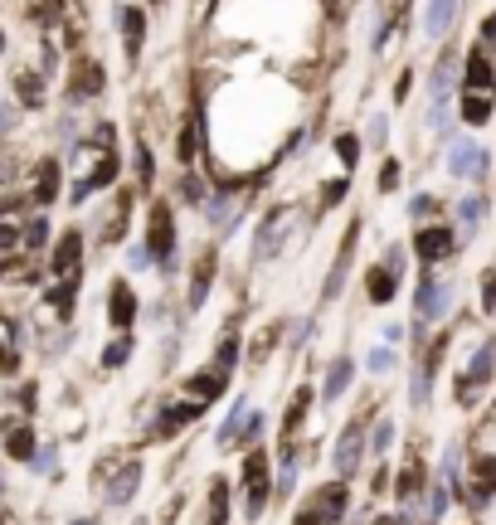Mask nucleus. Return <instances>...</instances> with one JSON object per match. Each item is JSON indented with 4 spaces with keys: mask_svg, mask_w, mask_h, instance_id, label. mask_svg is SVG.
Segmentation results:
<instances>
[{
    "mask_svg": "<svg viewBox=\"0 0 496 525\" xmlns=\"http://www.w3.org/2000/svg\"><path fill=\"white\" fill-rule=\"evenodd\" d=\"M117 171H122V161H117L113 147H103V141H74V185H68V200L83 205V200H93L98 190H107L117 181Z\"/></svg>",
    "mask_w": 496,
    "mask_h": 525,
    "instance_id": "f257e3e1",
    "label": "nucleus"
},
{
    "mask_svg": "<svg viewBox=\"0 0 496 525\" xmlns=\"http://www.w3.org/2000/svg\"><path fill=\"white\" fill-rule=\"evenodd\" d=\"M147 254H151V262H161V268L176 262V214H171V205H161V200H156L151 214H147Z\"/></svg>",
    "mask_w": 496,
    "mask_h": 525,
    "instance_id": "f03ea898",
    "label": "nucleus"
},
{
    "mask_svg": "<svg viewBox=\"0 0 496 525\" xmlns=\"http://www.w3.org/2000/svg\"><path fill=\"white\" fill-rule=\"evenodd\" d=\"M487 165H491V156L477 147V141L457 137L453 147H447V175H457V181H482Z\"/></svg>",
    "mask_w": 496,
    "mask_h": 525,
    "instance_id": "7ed1b4c3",
    "label": "nucleus"
},
{
    "mask_svg": "<svg viewBox=\"0 0 496 525\" xmlns=\"http://www.w3.org/2000/svg\"><path fill=\"white\" fill-rule=\"evenodd\" d=\"M117 30H122V54H127V64H137L141 49H147V10H141L137 0L117 5Z\"/></svg>",
    "mask_w": 496,
    "mask_h": 525,
    "instance_id": "20e7f679",
    "label": "nucleus"
},
{
    "mask_svg": "<svg viewBox=\"0 0 496 525\" xmlns=\"http://www.w3.org/2000/svg\"><path fill=\"white\" fill-rule=\"evenodd\" d=\"M244 486H248V516H263V506H268L273 496V482H268V452H248L244 462Z\"/></svg>",
    "mask_w": 496,
    "mask_h": 525,
    "instance_id": "39448f33",
    "label": "nucleus"
},
{
    "mask_svg": "<svg viewBox=\"0 0 496 525\" xmlns=\"http://www.w3.org/2000/svg\"><path fill=\"white\" fill-rule=\"evenodd\" d=\"M59 185H64V165H59L54 156L40 161V171H34V190H30V205L50 209L54 200H59Z\"/></svg>",
    "mask_w": 496,
    "mask_h": 525,
    "instance_id": "423d86ee",
    "label": "nucleus"
},
{
    "mask_svg": "<svg viewBox=\"0 0 496 525\" xmlns=\"http://www.w3.org/2000/svg\"><path fill=\"white\" fill-rule=\"evenodd\" d=\"M107 321H113L117 331H131V321H137V292H131V282H122V278L107 292Z\"/></svg>",
    "mask_w": 496,
    "mask_h": 525,
    "instance_id": "0eeeda50",
    "label": "nucleus"
},
{
    "mask_svg": "<svg viewBox=\"0 0 496 525\" xmlns=\"http://www.w3.org/2000/svg\"><path fill=\"white\" fill-rule=\"evenodd\" d=\"M103 83H107V74H103L98 58H78V64H74V93H68V102H88V98H98Z\"/></svg>",
    "mask_w": 496,
    "mask_h": 525,
    "instance_id": "6e6552de",
    "label": "nucleus"
},
{
    "mask_svg": "<svg viewBox=\"0 0 496 525\" xmlns=\"http://www.w3.org/2000/svg\"><path fill=\"white\" fill-rule=\"evenodd\" d=\"M78 262H83V234H78V229L59 234V244H54V258H50L54 278H74V272H78Z\"/></svg>",
    "mask_w": 496,
    "mask_h": 525,
    "instance_id": "1a4fd4ad",
    "label": "nucleus"
},
{
    "mask_svg": "<svg viewBox=\"0 0 496 525\" xmlns=\"http://www.w3.org/2000/svg\"><path fill=\"white\" fill-rule=\"evenodd\" d=\"M244 438H258V419H253L248 399H234V414H229L224 428H220V448H229V443H244Z\"/></svg>",
    "mask_w": 496,
    "mask_h": 525,
    "instance_id": "9d476101",
    "label": "nucleus"
},
{
    "mask_svg": "<svg viewBox=\"0 0 496 525\" xmlns=\"http://www.w3.org/2000/svg\"><path fill=\"white\" fill-rule=\"evenodd\" d=\"M447 307H453V282H438V278H423L419 282V316L438 321Z\"/></svg>",
    "mask_w": 496,
    "mask_h": 525,
    "instance_id": "9b49d317",
    "label": "nucleus"
},
{
    "mask_svg": "<svg viewBox=\"0 0 496 525\" xmlns=\"http://www.w3.org/2000/svg\"><path fill=\"white\" fill-rule=\"evenodd\" d=\"M414 254H419L423 262H443L447 254H453V229H443V224H428V229H419Z\"/></svg>",
    "mask_w": 496,
    "mask_h": 525,
    "instance_id": "f8f14e48",
    "label": "nucleus"
},
{
    "mask_svg": "<svg viewBox=\"0 0 496 525\" xmlns=\"http://www.w3.org/2000/svg\"><path fill=\"white\" fill-rule=\"evenodd\" d=\"M457 20V0H428V10H423V34L428 40H443L447 30H453Z\"/></svg>",
    "mask_w": 496,
    "mask_h": 525,
    "instance_id": "ddd939ff",
    "label": "nucleus"
},
{
    "mask_svg": "<svg viewBox=\"0 0 496 525\" xmlns=\"http://www.w3.org/2000/svg\"><path fill=\"white\" fill-rule=\"evenodd\" d=\"M311 501H317V511H321L326 521H341V511H346V501H350V476H341V482H331V486H321Z\"/></svg>",
    "mask_w": 496,
    "mask_h": 525,
    "instance_id": "4468645a",
    "label": "nucleus"
},
{
    "mask_svg": "<svg viewBox=\"0 0 496 525\" xmlns=\"http://www.w3.org/2000/svg\"><path fill=\"white\" fill-rule=\"evenodd\" d=\"M214 248H204L200 262H195V272H190V307H204V297H210V282H214Z\"/></svg>",
    "mask_w": 496,
    "mask_h": 525,
    "instance_id": "2eb2a0df",
    "label": "nucleus"
},
{
    "mask_svg": "<svg viewBox=\"0 0 496 525\" xmlns=\"http://www.w3.org/2000/svg\"><path fill=\"white\" fill-rule=\"evenodd\" d=\"M491 88H496V74H491L487 54H467V78H463V93H487V98H491Z\"/></svg>",
    "mask_w": 496,
    "mask_h": 525,
    "instance_id": "dca6fc26",
    "label": "nucleus"
},
{
    "mask_svg": "<svg viewBox=\"0 0 496 525\" xmlns=\"http://www.w3.org/2000/svg\"><path fill=\"white\" fill-rule=\"evenodd\" d=\"M360 452H365V443H360V428H346L341 443H336V472H341V476H356Z\"/></svg>",
    "mask_w": 496,
    "mask_h": 525,
    "instance_id": "f3484780",
    "label": "nucleus"
},
{
    "mask_svg": "<svg viewBox=\"0 0 496 525\" xmlns=\"http://www.w3.org/2000/svg\"><path fill=\"white\" fill-rule=\"evenodd\" d=\"M137 486H141V467L137 462H127V467L117 472V482L107 486V501H113V506H127V501L137 496Z\"/></svg>",
    "mask_w": 496,
    "mask_h": 525,
    "instance_id": "a211bd4d",
    "label": "nucleus"
},
{
    "mask_svg": "<svg viewBox=\"0 0 496 525\" xmlns=\"http://www.w3.org/2000/svg\"><path fill=\"white\" fill-rule=\"evenodd\" d=\"M220 389H224V369H210V375H195V379H190V385H185V394H190V399H195V404H210Z\"/></svg>",
    "mask_w": 496,
    "mask_h": 525,
    "instance_id": "6ab92c4d",
    "label": "nucleus"
},
{
    "mask_svg": "<svg viewBox=\"0 0 496 525\" xmlns=\"http://www.w3.org/2000/svg\"><path fill=\"white\" fill-rule=\"evenodd\" d=\"M453 74H457V64L453 58H438V64H433V88H428V98L433 102H447V93H453Z\"/></svg>",
    "mask_w": 496,
    "mask_h": 525,
    "instance_id": "aec40b11",
    "label": "nucleus"
},
{
    "mask_svg": "<svg viewBox=\"0 0 496 525\" xmlns=\"http://www.w3.org/2000/svg\"><path fill=\"white\" fill-rule=\"evenodd\" d=\"M200 147H204V127H200V117H190V122L180 127V161L195 165V151Z\"/></svg>",
    "mask_w": 496,
    "mask_h": 525,
    "instance_id": "412c9836",
    "label": "nucleus"
},
{
    "mask_svg": "<svg viewBox=\"0 0 496 525\" xmlns=\"http://www.w3.org/2000/svg\"><path fill=\"white\" fill-rule=\"evenodd\" d=\"M15 88H20V102H25V107H40L44 102V74H34V68L15 74Z\"/></svg>",
    "mask_w": 496,
    "mask_h": 525,
    "instance_id": "4be33fe9",
    "label": "nucleus"
},
{
    "mask_svg": "<svg viewBox=\"0 0 496 525\" xmlns=\"http://www.w3.org/2000/svg\"><path fill=\"white\" fill-rule=\"evenodd\" d=\"M487 117H491V98H487V93H463V122L482 127Z\"/></svg>",
    "mask_w": 496,
    "mask_h": 525,
    "instance_id": "5701e85b",
    "label": "nucleus"
},
{
    "mask_svg": "<svg viewBox=\"0 0 496 525\" xmlns=\"http://www.w3.org/2000/svg\"><path fill=\"white\" fill-rule=\"evenodd\" d=\"M394 292H399V278H394V272L380 262V268L370 272V302H390Z\"/></svg>",
    "mask_w": 496,
    "mask_h": 525,
    "instance_id": "b1692460",
    "label": "nucleus"
},
{
    "mask_svg": "<svg viewBox=\"0 0 496 525\" xmlns=\"http://www.w3.org/2000/svg\"><path fill=\"white\" fill-rule=\"evenodd\" d=\"M350 379H356V365H350V360H336L331 375H326V389H321V394H326V399H341Z\"/></svg>",
    "mask_w": 496,
    "mask_h": 525,
    "instance_id": "393cba45",
    "label": "nucleus"
},
{
    "mask_svg": "<svg viewBox=\"0 0 496 525\" xmlns=\"http://www.w3.org/2000/svg\"><path fill=\"white\" fill-rule=\"evenodd\" d=\"M491 360H496V351H491V345H482L477 360H472V369L463 375V394H467L472 385H477V379H487V375H491Z\"/></svg>",
    "mask_w": 496,
    "mask_h": 525,
    "instance_id": "a878e982",
    "label": "nucleus"
},
{
    "mask_svg": "<svg viewBox=\"0 0 496 525\" xmlns=\"http://www.w3.org/2000/svg\"><path fill=\"white\" fill-rule=\"evenodd\" d=\"M180 195H185L190 205H210V185H204V175L185 171V175H180Z\"/></svg>",
    "mask_w": 496,
    "mask_h": 525,
    "instance_id": "bb28decb",
    "label": "nucleus"
},
{
    "mask_svg": "<svg viewBox=\"0 0 496 525\" xmlns=\"http://www.w3.org/2000/svg\"><path fill=\"white\" fill-rule=\"evenodd\" d=\"M336 156H341L346 175H356V161H360V137H350V131H341V137H336Z\"/></svg>",
    "mask_w": 496,
    "mask_h": 525,
    "instance_id": "cd10ccee",
    "label": "nucleus"
},
{
    "mask_svg": "<svg viewBox=\"0 0 496 525\" xmlns=\"http://www.w3.org/2000/svg\"><path fill=\"white\" fill-rule=\"evenodd\" d=\"M307 409H311V389H297V399H293V409H287V423H283V433L293 438L297 433V423L307 419Z\"/></svg>",
    "mask_w": 496,
    "mask_h": 525,
    "instance_id": "c85d7f7f",
    "label": "nucleus"
},
{
    "mask_svg": "<svg viewBox=\"0 0 496 525\" xmlns=\"http://www.w3.org/2000/svg\"><path fill=\"white\" fill-rule=\"evenodd\" d=\"M229 521V482H214L210 492V525H224Z\"/></svg>",
    "mask_w": 496,
    "mask_h": 525,
    "instance_id": "c756f323",
    "label": "nucleus"
},
{
    "mask_svg": "<svg viewBox=\"0 0 496 525\" xmlns=\"http://www.w3.org/2000/svg\"><path fill=\"white\" fill-rule=\"evenodd\" d=\"M5 448H10V458H25V462H34V433H25V428H15Z\"/></svg>",
    "mask_w": 496,
    "mask_h": 525,
    "instance_id": "7c9ffc66",
    "label": "nucleus"
},
{
    "mask_svg": "<svg viewBox=\"0 0 496 525\" xmlns=\"http://www.w3.org/2000/svg\"><path fill=\"white\" fill-rule=\"evenodd\" d=\"M496 492V458H482L477 462V496H491Z\"/></svg>",
    "mask_w": 496,
    "mask_h": 525,
    "instance_id": "2f4dec72",
    "label": "nucleus"
},
{
    "mask_svg": "<svg viewBox=\"0 0 496 525\" xmlns=\"http://www.w3.org/2000/svg\"><path fill=\"white\" fill-rule=\"evenodd\" d=\"M346 190H350V175H341V181H331V185H321V209H336L346 200Z\"/></svg>",
    "mask_w": 496,
    "mask_h": 525,
    "instance_id": "473e14b6",
    "label": "nucleus"
},
{
    "mask_svg": "<svg viewBox=\"0 0 496 525\" xmlns=\"http://www.w3.org/2000/svg\"><path fill=\"white\" fill-rule=\"evenodd\" d=\"M127 355H131V341H127V331H122V341H113V345L103 351V365L117 369V365H127Z\"/></svg>",
    "mask_w": 496,
    "mask_h": 525,
    "instance_id": "72a5a7b5",
    "label": "nucleus"
},
{
    "mask_svg": "<svg viewBox=\"0 0 496 525\" xmlns=\"http://www.w3.org/2000/svg\"><path fill=\"white\" fill-rule=\"evenodd\" d=\"M482 209H487V200H482V195H467V200H463V205H457V219H463V224H467V229H472V224H477V219H482Z\"/></svg>",
    "mask_w": 496,
    "mask_h": 525,
    "instance_id": "f704fd0d",
    "label": "nucleus"
},
{
    "mask_svg": "<svg viewBox=\"0 0 496 525\" xmlns=\"http://www.w3.org/2000/svg\"><path fill=\"white\" fill-rule=\"evenodd\" d=\"M44 238H50V219L40 214V219H34L25 234H20V244H25V248H44Z\"/></svg>",
    "mask_w": 496,
    "mask_h": 525,
    "instance_id": "c9c22d12",
    "label": "nucleus"
},
{
    "mask_svg": "<svg viewBox=\"0 0 496 525\" xmlns=\"http://www.w3.org/2000/svg\"><path fill=\"white\" fill-rule=\"evenodd\" d=\"M137 175H141L147 185H151V175H156V165H151V147H147V141H137Z\"/></svg>",
    "mask_w": 496,
    "mask_h": 525,
    "instance_id": "e433bc0d",
    "label": "nucleus"
},
{
    "mask_svg": "<svg viewBox=\"0 0 496 525\" xmlns=\"http://www.w3.org/2000/svg\"><path fill=\"white\" fill-rule=\"evenodd\" d=\"M390 443H394V423H390V419H380V428H374V438H370V448H374V452H384Z\"/></svg>",
    "mask_w": 496,
    "mask_h": 525,
    "instance_id": "4c0bfd02",
    "label": "nucleus"
},
{
    "mask_svg": "<svg viewBox=\"0 0 496 525\" xmlns=\"http://www.w3.org/2000/svg\"><path fill=\"white\" fill-rule=\"evenodd\" d=\"M239 360V336H224L220 341V369H224V375H229V365H234Z\"/></svg>",
    "mask_w": 496,
    "mask_h": 525,
    "instance_id": "58836bf2",
    "label": "nucleus"
},
{
    "mask_svg": "<svg viewBox=\"0 0 496 525\" xmlns=\"http://www.w3.org/2000/svg\"><path fill=\"white\" fill-rule=\"evenodd\" d=\"M433 209H438V200H433V195H414V200H409V214H414V219H428Z\"/></svg>",
    "mask_w": 496,
    "mask_h": 525,
    "instance_id": "ea45409f",
    "label": "nucleus"
},
{
    "mask_svg": "<svg viewBox=\"0 0 496 525\" xmlns=\"http://www.w3.org/2000/svg\"><path fill=\"white\" fill-rule=\"evenodd\" d=\"M384 137H390V117H374V122H370V141H374V147H384Z\"/></svg>",
    "mask_w": 496,
    "mask_h": 525,
    "instance_id": "a19ab883",
    "label": "nucleus"
},
{
    "mask_svg": "<svg viewBox=\"0 0 496 525\" xmlns=\"http://www.w3.org/2000/svg\"><path fill=\"white\" fill-rule=\"evenodd\" d=\"M399 185V161H384L380 165V190H394Z\"/></svg>",
    "mask_w": 496,
    "mask_h": 525,
    "instance_id": "79ce46f5",
    "label": "nucleus"
},
{
    "mask_svg": "<svg viewBox=\"0 0 496 525\" xmlns=\"http://www.w3.org/2000/svg\"><path fill=\"white\" fill-rule=\"evenodd\" d=\"M390 365H394V351H384V345H380V351L370 355V369H374V375H384Z\"/></svg>",
    "mask_w": 496,
    "mask_h": 525,
    "instance_id": "37998d69",
    "label": "nucleus"
},
{
    "mask_svg": "<svg viewBox=\"0 0 496 525\" xmlns=\"http://www.w3.org/2000/svg\"><path fill=\"white\" fill-rule=\"evenodd\" d=\"M0 369H5V375H15V351H10L5 336H0Z\"/></svg>",
    "mask_w": 496,
    "mask_h": 525,
    "instance_id": "c03bdc74",
    "label": "nucleus"
},
{
    "mask_svg": "<svg viewBox=\"0 0 496 525\" xmlns=\"http://www.w3.org/2000/svg\"><path fill=\"white\" fill-rule=\"evenodd\" d=\"M384 268L399 278V272H404V248H390V254H384Z\"/></svg>",
    "mask_w": 496,
    "mask_h": 525,
    "instance_id": "a18cd8bd",
    "label": "nucleus"
},
{
    "mask_svg": "<svg viewBox=\"0 0 496 525\" xmlns=\"http://www.w3.org/2000/svg\"><path fill=\"white\" fill-rule=\"evenodd\" d=\"M321 521H326V516H321V511H317V501H311V506L302 511V516H297L293 525H321Z\"/></svg>",
    "mask_w": 496,
    "mask_h": 525,
    "instance_id": "49530a36",
    "label": "nucleus"
},
{
    "mask_svg": "<svg viewBox=\"0 0 496 525\" xmlns=\"http://www.w3.org/2000/svg\"><path fill=\"white\" fill-rule=\"evenodd\" d=\"M409 88H414V74H399V83H394V102H404V98H409Z\"/></svg>",
    "mask_w": 496,
    "mask_h": 525,
    "instance_id": "de8ad7c7",
    "label": "nucleus"
},
{
    "mask_svg": "<svg viewBox=\"0 0 496 525\" xmlns=\"http://www.w3.org/2000/svg\"><path fill=\"white\" fill-rule=\"evenodd\" d=\"M10 127H15V112H10V107H5V102H0V137H5V131H10Z\"/></svg>",
    "mask_w": 496,
    "mask_h": 525,
    "instance_id": "09e8293b",
    "label": "nucleus"
},
{
    "mask_svg": "<svg viewBox=\"0 0 496 525\" xmlns=\"http://www.w3.org/2000/svg\"><path fill=\"white\" fill-rule=\"evenodd\" d=\"M482 302H487V307H496V278H487V282H482Z\"/></svg>",
    "mask_w": 496,
    "mask_h": 525,
    "instance_id": "8fccbe9b",
    "label": "nucleus"
},
{
    "mask_svg": "<svg viewBox=\"0 0 496 525\" xmlns=\"http://www.w3.org/2000/svg\"><path fill=\"white\" fill-rule=\"evenodd\" d=\"M0 54H5V34H0Z\"/></svg>",
    "mask_w": 496,
    "mask_h": 525,
    "instance_id": "3c124183",
    "label": "nucleus"
},
{
    "mask_svg": "<svg viewBox=\"0 0 496 525\" xmlns=\"http://www.w3.org/2000/svg\"><path fill=\"white\" fill-rule=\"evenodd\" d=\"M374 525H390V521H374Z\"/></svg>",
    "mask_w": 496,
    "mask_h": 525,
    "instance_id": "603ef678",
    "label": "nucleus"
},
{
    "mask_svg": "<svg viewBox=\"0 0 496 525\" xmlns=\"http://www.w3.org/2000/svg\"><path fill=\"white\" fill-rule=\"evenodd\" d=\"M78 525H93V521H78Z\"/></svg>",
    "mask_w": 496,
    "mask_h": 525,
    "instance_id": "864d4df0",
    "label": "nucleus"
},
{
    "mask_svg": "<svg viewBox=\"0 0 496 525\" xmlns=\"http://www.w3.org/2000/svg\"><path fill=\"white\" fill-rule=\"evenodd\" d=\"M394 5H404V0H394Z\"/></svg>",
    "mask_w": 496,
    "mask_h": 525,
    "instance_id": "5fc2aeb1",
    "label": "nucleus"
}]
</instances>
